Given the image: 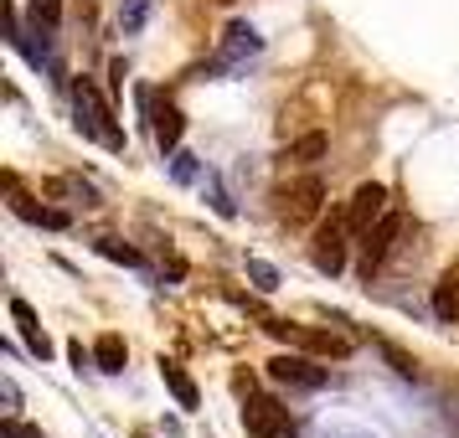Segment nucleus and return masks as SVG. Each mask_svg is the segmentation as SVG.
<instances>
[{"label":"nucleus","mask_w":459,"mask_h":438,"mask_svg":"<svg viewBox=\"0 0 459 438\" xmlns=\"http://www.w3.org/2000/svg\"><path fill=\"white\" fill-rule=\"evenodd\" d=\"M11 320L22 325L26 346H31V351L47 361V356H52V346H47V335H42V325H37V314H31V305H26V299H11Z\"/></svg>","instance_id":"12"},{"label":"nucleus","mask_w":459,"mask_h":438,"mask_svg":"<svg viewBox=\"0 0 459 438\" xmlns=\"http://www.w3.org/2000/svg\"><path fill=\"white\" fill-rule=\"evenodd\" d=\"M403 228H408V222H403V211L387 207V217H382V222L367 232V237H361V273H367V279H372V273L397 253V237H403Z\"/></svg>","instance_id":"6"},{"label":"nucleus","mask_w":459,"mask_h":438,"mask_svg":"<svg viewBox=\"0 0 459 438\" xmlns=\"http://www.w3.org/2000/svg\"><path fill=\"white\" fill-rule=\"evenodd\" d=\"M273 202H279V222L284 228H310L315 217H320V207H325V181L320 176H290L284 186L273 191Z\"/></svg>","instance_id":"1"},{"label":"nucleus","mask_w":459,"mask_h":438,"mask_svg":"<svg viewBox=\"0 0 459 438\" xmlns=\"http://www.w3.org/2000/svg\"><path fill=\"white\" fill-rule=\"evenodd\" d=\"M212 5H232V0H212Z\"/></svg>","instance_id":"22"},{"label":"nucleus","mask_w":459,"mask_h":438,"mask_svg":"<svg viewBox=\"0 0 459 438\" xmlns=\"http://www.w3.org/2000/svg\"><path fill=\"white\" fill-rule=\"evenodd\" d=\"M125 340L119 335H99V346H93V361H99V372L104 376H119L125 372Z\"/></svg>","instance_id":"14"},{"label":"nucleus","mask_w":459,"mask_h":438,"mask_svg":"<svg viewBox=\"0 0 459 438\" xmlns=\"http://www.w3.org/2000/svg\"><path fill=\"white\" fill-rule=\"evenodd\" d=\"M99 253H108V258H119V263H129V269H140V253L125 248V243H114V237H104L99 243Z\"/></svg>","instance_id":"18"},{"label":"nucleus","mask_w":459,"mask_h":438,"mask_svg":"<svg viewBox=\"0 0 459 438\" xmlns=\"http://www.w3.org/2000/svg\"><path fill=\"white\" fill-rule=\"evenodd\" d=\"M258 47H264V37H258L248 21H232L228 31H222V42H217V57H212V67H217V73L243 67L248 57H258Z\"/></svg>","instance_id":"9"},{"label":"nucleus","mask_w":459,"mask_h":438,"mask_svg":"<svg viewBox=\"0 0 459 438\" xmlns=\"http://www.w3.org/2000/svg\"><path fill=\"white\" fill-rule=\"evenodd\" d=\"M0 397H5V417H16V408H22V392H16V382H5V387H0Z\"/></svg>","instance_id":"21"},{"label":"nucleus","mask_w":459,"mask_h":438,"mask_svg":"<svg viewBox=\"0 0 459 438\" xmlns=\"http://www.w3.org/2000/svg\"><path fill=\"white\" fill-rule=\"evenodd\" d=\"M269 376H273V382H284V387H305V392H315V387H325V382H331V372H325V366H315V361H305V356H273Z\"/></svg>","instance_id":"10"},{"label":"nucleus","mask_w":459,"mask_h":438,"mask_svg":"<svg viewBox=\"0 0 459 438\" xmlns=\"http://www.w3.org/2000/svg\"><path fill=\"white\" fill-rule=\"evenodd\" d=\"M31 11H37V26H57L63 21V0H31Z\"/></svg>","instance_id":"17"},{"label":"nucleus","mask_w":459,"mask_h":438,"mask_svg":"<svg viewBox=\"0 0 459 438\" xmlns=\"http://www.w3.org/2000/svg\"><path fill=\"white\" fill-rule=\"evenodd\" d=\"M248 273L258 279V289H273V284H279V273H273L269 263H258V258H248Z\"/></svg>","instance_id":"19"},{"label":"nucleus","mask_w":459,"mask_h":438,"mask_svg":"<svg viewBox=\"0 0 459 438\" xmlns=\"http://www.w3.org/2000/svg\"><path fill=\"white\" fill-rule=\"evenodd\" d=\"M160 376H166V387H170V397H176V402H181V408H196V402H202V392H196V382H191L186 372H181V366H176V361H160Z\"/></svg>","instance_id":"13"},{"label":"nucleus","mask_w":459,"mask_h":438,"mask_svg":"<svg viewBox=\"0 0 459 438\" xmlns=\"http://www.w3.org/2000/svg\"><path fill=\"white\" fill-rule=\"evenodd\" d=\"M73 104H78V129H83L88 140H99V145H108V150H125V129L114 125V114L104 108L99 88L88 83V78L73 83Z\"/></svg>","instance_id":"2"},{"label":"nucleus","mask_w":459,"mask_h":438,"mask_svg":"<svg viewBox=\"0 0 459 438\" xmlns=\"http://www.w3.org/2000/svg\"><path fill=\"white\" fill-rule=\"evenodd\" d=\"M67 356H73V366H78V372L99 366V361H93V351H83V340H73V346H67Z\"/></svg>","instance_id":"20"},{"label":"nucleus","mask_w":459,"mask_h":438,"mask_svg":"<svg viewBox=\"0 0 459 438\" xmlns=\"http://www.w3.org/2000/svg\"><path fill=\"white\" fill-rule=\"evenodd\" d=\"M351 222H346V207L331 211V217H320V228H315V243H310V263L320 273H341L346 269V248H351Z\"/></svg>","instance_id":"3"},{"label":"nucleus","mask_w":459,"mask_h":438,"mask_svg":"<svg viewBox=\"0 0 459 438\" xmlns=\"http://www.w3.org/2000/svg\"><path fill=\"white\" fill-rule=\"evenodd\" d=\"M134 99H140V108L150 114V129H155V145H160V150H176V145H181V129H186V119H181V108H176V104H155V93H150L145 83L134 88Z\"/></svg>","instance_id":"8"},{"label":"nucleus","mask_w":459,"mask_h":438,"mask_svg":"<svg viewBox=\"0 0 459 438\" xmlns=\"http://www.w3.org/2000/svg\"><path fill=\"white\" fill-rule=\"evenodd\" d=\"M325 150H331V140H325L320 129H310V134H299L294 145L279 150V166L284 170H310L315 160H325Z\"/></svg>","instance_id":"11"},{"label":"nucleus","mask_w":459,"mask_h":438,"mask_svg":"<svg viewBox=\"0 0 459 438\" xmlns=\"http://www.w3.org/2000/svg\"><path fill=\"white\" fill-rule=\"evenodd\" d=\"M145 16H150V0H125V5H119V26H125V31H140Z\"/></svg>","instance_id":"16"},{"label":"nucleus","mask_w":459,"mask_h":438,"mask_svg":"<svg viewBox=\"0 0 459 438\" xmlns=\"http://www.w3.org/2000/svg\"><path fill=\"white\" fill-rule=\"evenodd\" d=\"M434 314L438 320H455L459 314V263L444 279H438V289H434Z\"/></svg>","instance_id":"15"},{"label":"nucleus","mask_w":459,"mask_h":438,"mask_svg":"<svg viewBox=\"0 0 459 438\" xmlns=\"http://www.w3.org/2000/svg\"><path fill=\"white\" fill-rule=\"evenodd\" d=\"M243 428H248V438H284L290 434V408L279 397L248 392L243 397Z\"/></svg>","instance_id":"4"},{"label":"nucleus","mask_w":459,"mask_h":438,"mask_svg":"<svg viewBox=\"0 0 459 438\" xmlns=\"http://www.w3.org/2000/svg\"><path fill=\"white\" fill-rule=\"evenodd\" d=\"M264 331H273L279 340H294V346H305V351L315 356H331V361H346V356L356 351L346 335H335V331H310V325H284V320H269Z\"/></svg>","instance_id":"5"},{"label":"nucleus","mask_w":459,"mask_h":438,"mask_svg":"<svg viewBox=\"0 0 459 438\" xmlns=\"http://www.w3.org/2000/svg\"><path fill=\"white\" fill-rule=\"evenodd\" d=\"M382 217H387V186H377V181L356 186L351 202H346V222H351L356 237H367V232H372Z\"/></svg>","instance_id":"7"}]
</instances>
